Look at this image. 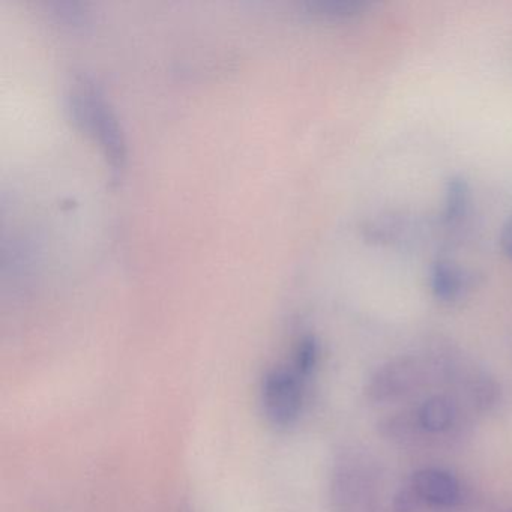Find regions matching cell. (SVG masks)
<instances>
[{"label":"cell","mask_w":512,"mask_h":512,"mask_svg":"<svg viewBox=\"0 0 512 512\" xmlns=\"http://www.w3.org/2000/svg\"><path fill=\"white\" fill-rule=\"evenodd\" d=\"M317 344L313 338H305L296 350L295 371L301 377L308 376L316 367Z\"/></svg>","instance_id":"9"},{"label":"cell","mask_w":512,"mask_h":512,"mask_svg":"<svg viewBox=\"0 0 512 512\" xmlns=\"http://www.w3.org/2000/svg\"><path fill=\"white\" fill-rule=\"evenodd\" d=\"M452 421H454V407L449 403L448 398H430L419 410V422L425 430L431 431V433L448 430Z\"/></svg>","instance_id":"7"},{"label":"cell","mask_w":512,"mask_h":512,"mask_svg":"<svg viewBox=\"0 0 512 512\" xmlns=\"http://www.w3.org/2000/svg\"><path fill=\"white\" fill-rule=\"evenodd\" d=\"M431 292L443 302L460 299L475 283V274L451 260H437L428 271Z\"/></svg>","instance_id":"3"},{"label":"cell","mask_w":512,"mask_h":512,"mask_svg":"<svg viewBox=\"0 0 512 512\" xmlns=\"http://www.w3.org/2000/svg\"><path fill=\"white\" fill-rule=\"evenodd\" d=\"M500 247L505 251V254H508L512 259V215H509L506 218L505 223L502 224V229H500Z\"/></svg>","instance_id":"10"},{"label":"cell","mask_w":512,"mask_h":512,"mask_svg":"<svg viewBox=\"0 0 512 512\" xmlns=\"http://www.w3.org/2000/svg\"><path fill=\"white\" fill-rule=\"evenodd\" d=\"M424 229L415 218L403 214H386L373 218L364 232L367 238L380 244H412L421 238Z\"/></svg>","instance_id":"4"},{"label":"cell","mask_w":512,"mask_h":512,"mask_svg":"<svg viewBox=\"0 0 512 512\" xmlns=\"http://www.w3.org/2000/svg\"><path fill=\"white\" fill-rule=\"evenodd\" d=\"M469 196V185L463 178L449 179L440 226L451 229L460 224V221L466 217L467 208H469Z\"/></svg>","instance_id":"6"},{"label":"cell","mask_w":512,"mask_h":512,"mask_svg":"<svg viewBox=\"0 0 512 512\" xmlns=\"http://www.w3.org/2000/svg\"><path fill=\"white\" fill-rule=\"evenodd\" d=\"M304 377L289 368H274L262 382V404L266 418L275 427H290L301 415Z\"/></svg>","instance_id":"2"},{"label":"cell","mask_w":512,"mask_h":512,"mask_svg":"<svg viewBox=\"0 0 512 512\" xmlns=\"http://www.w3.org/2000/svg\"><path fill=\"white\" fill-rule=\"evenodd\" d=\"M308 8L314 13L328 19H344L361 13L365 8V2L361 0H314L308 2Z\"/></svg>","instance_id":"8"},{"label":"cell","mask_w":512,"mask_h":512,"mask_svg":"<svg viewBox=\"0 0 512 512\" xmlns=\"http://www.w3.org/2000/svg\"><path fill=\"white\" fill-rule=\"evenodd\" d=\"M68 110L77 125L104 149L113 164L122 163L125 142L115 113L92 83L80 80L68 92Z\"/></svg>","instance_id":"1"},{"label":"cell","mask_w":512,"mask_h":512,"mask_svg":"<svg viewBox=\"0 0 512 512\" xmlns=\"http://www.w3.org/2000/svg\"><path fill=\"white\" fill-rule=\"evenodd\" d=\"M412 487L424 502L436 506H454L460 500V485L451 473L439 469L419 470Z\"/></svg>","instance_id":"5"}]
</instances>
